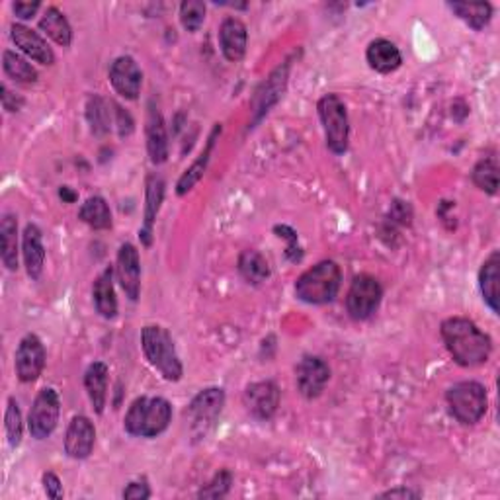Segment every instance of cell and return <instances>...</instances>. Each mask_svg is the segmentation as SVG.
<instances>
[{
	"instance_id": "obj_1",
	"label": "cell",
	"mask_w": 500,
	"mask_h": 500,
	"mask_svg": "<svg viewBox=\"0 0 500 500\" xmlns=\"http://www.w3.org/2000/svg\"><path fill=\"white\" fill-rule=\"evenodd\" d=\"M444 344L454 362L462 367L483 366L491 358V338L465 317H449L442 323Z\"/></svg>"
},
{
	"instance_id": "obj_2",
	"label": "cell",
	"mask_w": 500,
	"mask_h": 500,
	"mask_svg": "<svg viewBox=\"0 0 500 500\" xmlns=\"http://www.w3.org/2000/svg\"><path fill=\"white\" fill-rule=\"evenodd\" d=\"M173 420V405L163 397H139L129 407L124 420L127 434L135 438L161 436Z\"/></svg>"
},
{
	"instance_id": "obj_3",
	"label": "cell",
	"mask_w": 500,
	"mask_h": 500,
	"mask_svg": "<svg viewBox=\"0 0 500 500\" xmlns=\"http://www.w3.org/2000/svg\"><path fill=\"white\" fill-rule=\"evenodd\" d=\"M340 284H343L340 266L333 260H323L297 278L295 295L303 303L325 305L335 302L340 292Z\"/></svg>"
},
{
	"instance_id": "obj_4",
	"label": "cell",
	"mask_w": 500,
	"mask_h": 500,
	"mask_svg": "<svg viewBox=\"0 0 500 500\" xmlns=\"http://www.w3.org/2000/svg\"><path fill=\"white\" fill-rule=\"evenodd\" d=\"M141 348L147 362L151 364L166 382H180L184 374L182 362L176 354L174 340L165 327L147 325L141 331Z\"/></svg>"
},
{
	"instance_id": "obj_5",
	"label": "cell",
	"mask_w": 500,
	"mask_h": 500,
	"mask_svg": "<svg viewBox=\"0 0 500 500\" xmlns=\"http://www.w3.org/2000/svg\"><path fill=\"white\" fill-rule=\"evenodd\" d=\"M446 401L459 423L473 426L481 420L488 408L487 389L477 382H462L448 389Z\"/></svg>"
},
{
	"instance_id": "obj_6",
	"label": "cell",
	"mask_w": 500,
	"mask_h": 500,
	"mask_svg": "<svg viewBox=\"0 0 500 500\" xmlns=\"http://www.w3.org/2000/svg\"><path fill=\"white\" fill-rule=\"evenodd\" d=\"M317 109L325 129L327 147L335 155H344L348 151L350 139V124L344 102L336 94H325L319 100Z\"/></svg>"
},
{
	"instance_id": "obj_7",
	"label": "cell",
	"mask_w": 500,
	"mask_h": 500,
	"mask_svg": "<svg viewBox=\"0 0 500 500\" xmlns=\"http://www.w3.org/2000/svg\"><path fill=\"white\" fill-rule=\"evenodd\" d=\"M225 407V391L219 387H207L199 391L192 403L188 405L186 418L190 423V432L196 440L206 438L217 424V418L222 416Z\"/></svg>"
},
{
	"instance_id": "obj_8",
	"label": "cell",
	"mask_w": 500,
	"mask_h": 500,
	"mask_svg": "<svg viewBox=\"0 0 500 500\" xmlns=\"http://www.w3.org/2000/svg\"><path fill=\"white\" fill-rule=\"evenodd\" d=\"M383 299V287L374 276L359 274L350 284L346 295V309L348 315L354 321H366L372 317Z\"/></svg>"
},
{
	"instance_id": "obj_9",
	"label": "cell",
	"mask_w": 500,
	"mask_h": 500,
	"mask_svg": "<svg viewBox=\"0 0 500 500\" xmlns=\"http://www.w3.org/2000/svg\"><path fill=\"white\" fill-rule=\"evenodd\" d=\"M59 415H61V401L53 387H45L34 399V405L29 408L28 428L29 434L36 440H45L55 432Z\"/></svg>"
},
{
	"instance_id": "obj_10",
	"label": "cell",
	"mask_w": 500,
	"mask_h": 500,
	"mask_svg": "<svg viewBox=\"0 0 500 500\" xmlns=\"http://www.w3.org/2000/svg\"><path fill=\"white\" fill-rule=\"evenodd\" d=\"M16 375L22 383H32L45 367V348L37 335H26L20 340L14 356Z\"/></svg>"
},
{
	"instance_id": "obj_11",
	"label": "cell",
	"mask_w": 500,
	"mask_h": 500,
	"mask_svg": "<svg viewBox=\"0 0 500 500\" xmlns=\"http://www.w3.org/2000/svg\"><path fill=\"white\" fill-rule=\"evenodd\" d=\"M331 379V367L319 356H303L295 366V383L305 399H317Z\"/></svg>"
},
{
	"instance_id": "obj_12",
	"label": "cell",
	"mask_w": 500,
	"mask_h": 500,
	"mask_svg": "<svg viewBox=\"0 0 500 500\" xmlns=\"http://www.w3.org/2000/svg\"><path fill=\"white\" fill-rule=\"evenodd\" d=\"M116 274L125 295L132 302H137L141 294V260H139V250L132 243L119 246Z\"/></svg>"
},
{
	"instance_id": "obj_13",
	"label": "cell",
	"mask_w": 500,
	"mask_h": 500,
	"mask_svg": "<svg viewBox=\"0 0 500 500\" xmlns=\"http://www.w3.org/2000/svg\"><path fill=\"white\" fill-rule=\"evenodd\" d=\"M246 411L256 420H270L279 407V387L274 382H256L245 389Z\"/></svg>"
},
{
	"instance_id": "obj_14",
	"label": "cell",
	"mask_w": 500,
	"mask_h": 500,
	"mask_svg": "<svg viewBox=\"0 0 500 500\" xmlns=\"http://www.w3.org/2000/svg\"><path fill=\"white\" fill-rule=\"evenodd\" d=\"M109 83H112L114 90L122 98L137 100L139 93H141L143 73L135 59L129 55L117 57L112 67H109Z\"/></svg>"
},
{
	"instance_id": "obj_15",
	"label": "cell",
	"mask_w": 500,
	"mask_h": 500,
	"mask_svg": "<svg viewBox=\"0 0 500 500\" xmlns=\"http://www.w3.org/2000/svg\"><path fill=\"white\" fill-rule=\"evenodd\" d=\"M96 444V428L86 416H75L65 434V452L73 459H86Z\"/></svg>"
},
{
	"instance_id": "obj_16",
	"label": "cell",
	"mask_w": 500,
	"mask_h": 500,
	"mask_svg": "<svg viewBox=\"0 0 500 500\" xmlns=\"http://www.w3.org/2000/svg\"><path fill=\"white\" fill-rule=\"evenodd\" d=\"M145 135H147V151L151 157L153 165H163L168 158V133L165 125V117L161 109L153 102H149V112H147V125H145Z\"/></svg>"
},
{
	"instance_id": "obj_17",
	"label": "cell",
	"mask_w": 500,
	"mask_h": 500,
	"mask_svg": "<svg viewBox=\"0 0 500 500\" xmlns=\"http://www.w3.org/2000/svg\"><path fill=\"white\" fill-rule=\"evenodd\" d=\"M145 215H143V225L139 229V238L145 246H151L153 243V229L157 215L161 212L163 199H165V180L157 174H151L147 178L145 184Z\"/></svg>"
},
{
	"instance_id": "obj_18",
	"label": "cell",
	"mask_w": 500,
	"mask_h": 500,
	"mask_svg": "<svg viewBox=\"0 0 500 500\" xmlns=\"http://www.w3.org/2000/svg\"><path fill=\"white\" fill-rule=\"evenodd\" d=\"M10 36H12V42L16 44L20 52L26 53L29 59H34L36 63H42V65L55 63L53 49L49 47L45 39L37 32H34V29H29L24 24H12V28H10Z\"/></svg>"
},
{
	"instance_id": "obj_19",
	"label": "cell",
	"mask_w": 500,
	"mask_h": 500,
	"mask_svg": "<svg viewBox=\"0 0 500 500\" xmlns=\"http://www.w3.org/2000/svg\"><path fill=\"white\" fill-rule=\"evenodd\" d=\"M248 32L246 26L238 18H225L219 28V45L227 61H241L246 53Z\"/></svg>"
},
{
	"instance_id": "obj_20",
	"label": "cell",
	"mask_w": 500,
	"mask_h": 500,
	"mask_svg": "<svg viewBox=\"0 0 500 500\" xmlns=\"http://www.w3.org/2000/svg\"><path fill=\"white\" fill-rule=\"evenodd\" d=\"M366 59L369 67L382 75L395 73L403 63L401 52H399V47L393 42H389V39H374L366 49Z\"/></svg>"
},
{
	"instance_id": "obj_21",
	"label": "cell",
	"mask_w": 500,
	"mask_h": 500,
	"mask_svg": "<svg viewBox=\"0 0 500 500\" xmlns=\"http://www.w3.org/2000/svg\"><path fill=\"white\" fill-rule=\"evenodd\" d=\"M286 85H287V65L284 67H278L276 71L270 75L266 81L262 83V86H260L256 90V96H254V122H258L260 117H262L264 114H268V109L272 108L279 96H282V93L286 90Z\"/></svg>"
},
{
	"instance_id": "obj_22",
	"label": "cell",
	"mask_w": 500,
	"mask_h": 500,
	"mask_svg": "<svg viewBox=\"0 0 500 500\" xmlns=\"http://www.w3.org/2000/svg\"><path fill=\"white\" fill-rule=\"evenodd\" d=\"M479 287H481V294L485 303L491 307V311L498 315L500 311V253L493 250L491 256H488L483 266L481 272H479Z\"/></svg>"
},
{
	"instance_id": "obj_23",
	"label": "cell",
	"mask_w": 500,
	"mask_h": 500,
	"mask_svg": "<svg viewBox=\"0 0 500 500\" xmlns=\"http://www.w3.org/2000/svg\"><path fill=\"white\" fill-rule=\"evenodd\" d=\"M22 254H24V264L28 270V276L32 279H37L44 272V262H45V246L39 227L29 223L22 237Z\"/></svg>"
},
{
	"instance_id": "obj_24",
	"label": "cell",
	"mask_w": 500,
	"mask_h": 500,
	"mask_svg": "<svg viewBox=\"0 0 500 500\" xmlns=\"http://www.w3.org/2000/svg\"><path fill=\"white\" fill-rule=\"evenodd\" d=\"M93 302L100 317L114 319L117 315V297H116L112 268H106L104 272H100V276L94 279Z\"/></svg>"
},
{
	"instance_id": "obj_25",
	"label": "cell",
	"mask_w": 500,
	"mask_h": 500,
	"mask_svg": "<svg viewBox=\"0 0 500 500\" xmlns=\"http://www.w3.org/2000/svg\"><path fill=\"white\" fill-rule=\"evenodd\" d=\"M219 135H222V125H215L212 135H209V139H207L204 151L199 153V157L192 163V166L186 168L184 174L180 176L178 184H176V194L178 196H186L190 190H192L199 182V180H202V176L206 174V170H207L209 158H212L214 147H215V141H217Z\"/></svg>"
},
{
	"instance_id": "obj_26",
	"label": "cell",
	"mask_w": 500,
	"mask_h": 500,
	"mask_svg": "<svg viewBox=\"0 0 500 500\" xmlns=\"http://www.w3.org/2000/svg\"><path fill=\"white\" fill-rule=\"evenodd\" d=\"M108 375H109V372L104 362L90 364L85 374L86 393H88L90 403H93V408L98 415L104 413V407L108 401Z\"/></svg>"
},
{
	"instance_id": "obj_27",
	"label": "cell",
	"mask_w": 500,
	"mask_h": 500,
	"mask_svg": "<svg viewBox=\"0 0 500 500\" xmlns=\"http://www.w3.org/2000/svg\"><path fill=\"white\" fill-rule=\"evenodd\" d=\"M39 28H42V32L52 37L57 45L69 47L73 42V28L61 10H57L55 6H49L45 10L42 20H39Z\"/></svg>"
},
{
	"instance_id": "obj_28",
	"label": "cell",
	"mask_w": 500,
	"mask_h": 500,
	"mask_svg": "<svg viewBox=\"0 0 500 500\" xmlns=\"http://www.w3.org/2000/svg\"><path fill=\"white\" fill-rule=\"evenodd\" d=\"M0 258L3 264L16 272L18 270V222L14 215L6 214L0 222Z\"/></svg>"
},
{
	"instance_id": "obj_29",
	"label": "cell",
	"mask_w": 500,
	"mask_h": 500,
	"mask_svg": "<svg viewBox=\"0 0 500 500\" xmlns=\"http://www.w3.org/2000/svg\"><path fill=\"white\" fill-rule=\"evenodd\" d=\"M78 219L90 229H96V231H106V229L112 227V212H109L106 199L100 196L86 199L81 209H78Z\"/></svg>"
},
{
	"instance_id": "obj_30",
	"label": "cell",
	"mask_w": 500,
	"mask_h": 500,
	"mask_svg": "<svg viewBox=\"0 0 500 500\" xmlns=\"http://www.w3.org/2000/svg\"><path fill=\"white\" fill-rule=\"evenodd\" d=\"M238 272H241L248 284L260 286L270 278V264L258 250L248 248L243 250L241 256H238Z\"/></svg>"
},
{
	"instance_id": "obj_31",
	"label": "cell",
	"mask_w": 500,
	"mask_h": 500,
	"mask_svg": "<svg viewBox=\"0 0 500 500\" xmlns=\"http://www.w3.org/2000/svg\"><path fill=\"white\" fill-rule=\"evenodd\" d=\"M449 10L477 32H481L493 18V6L488 3H452Z\"/></svg>"
},
{
	"instance_id": "obj_32",
	"label": "cell",
	"mask_w": 500,
	"mask_h": 500,
	"mask_svg": "<svg viewBox=\"0 0 500 500\" xmlns=\"http://www.w3.org/2000/svg\"><path fill=\"white\" fill-rule=\"evenodd\" d=\"M112 114L114 109H109L108 102L102 96H93L88 100L86 119L94 135L102 137L109 133V127H112Z\"/></svg>"
},
{
	"instance_id": "obj_33",
	"label": "cell",
	"mask_w": 500,
	"mask_h": 500,
	"mask_svg": "<svg viewBox=\"0 0 500 500\" xmlns=\"http://www.w3.org/2000/svg\"><path fill=\"white\" fill-rule=\"evenodd\" d=\"M3 67H4V73L16 83L32 85L37 81L36 69L29 65L22 55H18L16 52H10V49H6L3 55Z\"/></svg>"
},
{
	"instance_id": "obj_34",
	"label": "cell",
	"mask_w": 500,
	"mask_h": 500,
	"mask_svg": "<svg viewBox=\"0 0 500 500\" xmlns=\"http://www.w3.org/2000/svg\"><path fill=\"white\" fill-rule=\"evenodd\" d=\"M473 182L479 190L495 196L498 192V165L495 158H483L473 168Z\"/></svg>"
},
{
	"instance_id": "obj_35",
	"label": "cell",
	"mask_w": 500,
	"mask_h": 500,
	"mask_svg": "<svg viewBox=\"0 0 500 500\" xmlns=\"http://www.w3.org/2000/svg\"><path fill=\"white\" fill-rule=\"evenodd\" d=\"M207 8L199 0H186L180 4V22L188 29V32H198L204 26Z\"/></svg>"
},
{
	"instance_id": "obj_36",
	"label": "cell",
	"mask_w": 500,
	"mask_h": 500,
	"mask_svg": "<svg viewBox=\"0 0 500 500\" xmlns=\"http://www.w3.org/2000/svg\"><path fill=\"white\" fill-rule=\"evenodd\" d=\"M4 428H6L8 444L12 446V448H18L20 442H22L24 424H22V413H20V407H18V403H16V399H8Z\"/></svg>"
},
{
	"instance_id": "obj_37",
	"label": "cell",
	"mask_w": 500,
	"mask_h": 500,
	"mask_svg": "<svg viewBox=\"0 0 500 500\" xmlns=\"http://www.w3.org/2000/svg\"><path fill=\"white\" fill-rule=\"evenodd\" d=\"M233 485V475L231 472H227V469H223V472H219L214 479H212V483H207L202 491L198 493L199 498H223L227 493H229V488H231Z\"/></svg>"
},
{
	"instance_id": "obj_38",
	"label": "cell",
	"mask_w": 500,
	"mask_h": 500,
	"mask_svg": "<svg viewBox=\"0 0 500 500\" xmlns=\"http://www.w3.org/2000/svg\"><path fill=\"white\" fill-rule=\"evenodd\" d=\"M112 106H114V116H116V125L119 129V135H122V137L132 135V132H133L132 116H129L122 106H117V104H112Z\"/></svg>"
},
{
	"instance_id": "obj_39",
	"label": "cell",
	"mask_w": 500,
	"mask_h": 500,
	"mask_svg": "<svg viewBox=\"0 0 500 500\" xmlns=\"http://www.w3.org/2000/svg\"><path fill=\"white\" fill-rule=\"evenodd\" d=\"M44 491H45V495L49 496V498H53V500H57V498H63V485H61V479H59L55 473H52V472H47L45 475H44Z\"/></svg>"
},
{
	"instance_id": "obj_40",
	"label": "cell",
	"mask_w": 500,
	"mask_h": 500,
	"mask_svg": "<svg viewBox=\"0 0 500 500\" xmlns=\"http://www.w3.org/2000/svg\"><path fill=\"white\" fill-rule=\"evenodd\" d=\"M122 496L129 498V500H145L151 496V488H149V485L145 481H133L124 488Z\"/></svg>"
},
{
	"instance_id": "obj_41",
	"label": "cell",
	"mask_w": 500,
	"mask_h": 500,
	"mask_svg": "<svg viewBox=\"0 0 500 500\" xmlns=\"http://www.w3.org/2000/svg\"><path fill=\"white\" fill-rule=\"evenodd\" d=\"M0 93H3L0 94V98H3V108L6 109V112H20V109H22V106H24L22 96L10 93L6 85L0 86Z\"/></svg>"
},
{
	"instance_id": "obj_42",
	"label": "cell",
	"mask_w": 500,
	"mask_h": 500,
	"mask_svg": "<svg viewBox=\"0 0 500 500\" xmlns=\"http://www.w3.org/2000/svg\"><path fill=\"white\" fill-rule=\"evenodd\" d=\"M14 14L22 20H29L34 18L36 12L39 10V3H14L12 4Z\"/></svg>"
},
{
	"instance_id": "obj_43",
	"label": "cell",
	"mask_w": 500,
	"mask_h": 500,
	"mask_svg": "<svg viewBox=\"0 0 500 500\" xmlns=\"http://www.w3.org/2000/svg\"><path fill=\"white\" fill-rule=\"evenodd\" d=\"M379 496L382 498H420L423 496V493L413 491V488H407V487H397V488H391V491L382 493Z\"/></svg>"
},
{
	"instance_id": "obj_44",
	"label": "cell",
	"mask_w": 500,
	"mask_h": 500,
	"mask_svg": "<svg viewBox=\"0 0 500 500\" xmlns=\"http://www.w3.org/2000/svg\"><path fill=\"white\" fill-rule=\"evenodd\" d=\"M59 196H61V198L65 199V202H69V204H71V202H75V199H77V196H75V194L71 192V190H69L67 186H65V188H61V190H59Z\"/></svg>"
}]
</instances>
